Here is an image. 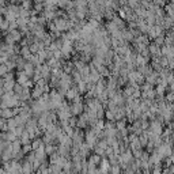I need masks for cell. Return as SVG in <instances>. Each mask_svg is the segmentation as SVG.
Masks as SVG:
<instances>
[{"instance_id":"11","label":"cell","mask_w":174,"mask_h":174,"mask_svg":"<svg viewBox=\"0 0 174 174\" xmlns=\"http://www.w3.org/2000/svg\"><path fill=\"white\" fill-rule=\"evenodd\" d=\"M22 56L23 57H30V49H29L27 46L22 48Z\"/></svg>"},{"instance_id":"1","label":"cell","mask_w":174,"mask_h":174,"mask_svg":"<svg viewBox=\"0 0 174 174\" xmlns=\"http://www.w3.org/2000/svg\"><path fill=\"white\" fill-rule=\"evenodd\" d=\"M84 139H86V142H87L88 146L92 148V147L95 146V143H97L98 136H97V133H95L94 131H87L86 135H84Z\"/></svg>"},{"instance_id":"10","label":"cell","mask_w":174,"mask_h":174,"mask_svg":"<svg viewBox=\"0 0 174 174\" xmlns=\"http://www.w3.org/2000/svg\"><path fill=\"white\" fill-rule=\"evenodd\" d=\"M33 151V148H31V144H25V146H22V148H21V153L22 154H30Z\"/></svg>"},{"instance_id":"12","label":"cell","mask_w":174,"mask_h":174,"mask_svg":"<svg viewBox=\"0 0 174 174\" xmlns=\"http://www.w3.org/2000/svg\"><path fill=\"white\" fill-rule=\"evenodd\" d=\"M95 154L99 155V157H105V150H102V148H98V147H95Z\"/></svg>"},{"instance_id":"6","label":"cell","mask_w":174,"mask_h":174,"mask_svg":"<svg viewBox=\"0 0 174 174\" xmlns=\"http://www.w3.org/2000/svg\"><path fill=\"white\" fill-rule=\"evenodd\" d=\"M31 144V148H33V151H35V150H38L40 148V147H41L42 146V140L41 139H33V143H30Z\"/></svg>"},{"instance_id":"2","label":"cell","mask_w":174,"mask_h":174,"mask_svg":"<svg viewBox=\"0 0 174 174\" xmlns=\"http://www.w3.org/2000/svg\"><path fill=\"white\" fill-rule=\"evenodd\" d=\"M99 162H101V157H99V155H97V154L88 155V161H87V163L94 165V166H98V165H99Z\"/></svg>"},{"instance_id":"14","label":"cell","mask_w":174,"mask_h":174,"mask_svg":"<svg viewBox=\"0 0 174 174\" xmlns=\"http://www.w3.org/2000/svg\"><path fill=\"white\" fill-rule=\"evenodd\" d=\"M102 174H108V173H102Z\"/></svg>"},{"instance_id":"9","label":"cell","mask_w":174,"mask_h":174,"mask_svg":"<svg viewBox=\"0 0 174 174\" xmlns=\"http://www.w3.org/2000/svg\"><path fill=\"white\" fill-rule=\"evenodd\" d=\"M108 174H121V167L118 165H114V166H110L109 167V172Z\"/></svg>"},{"instance_id":"4","label":"cell","mask_w":174,"mask_h":174,"mask_svg":"<svg viewBox=\"0 0 174 174\" xmlns=\"http://www.w3.org/2000/svg\"><path fill=\"white\" fill-rule=\"evenodd\" d=\"M83 112V106L80 105L79 102H75V105L72 106V109H71V113H73V114H80Z\"/></svg>"},{"instance_id":"5","label":"cell","mask_w":174,"mask_h":174,"mask_svg":"<svg viewBox=\"0 0 174 174\" xmlns=\"http://www.w3.org/2000/svg\"><path fill=\"white\" fill-rule=\"evenodd\" d=\"M0 117L2 118H12L11 109H0Z\"/></svg>"},{"instance_id":"3","label":"cell","mask_w":174,"mask_h":174,"mask_svg":"<svg viewBox=\"0 0 174 174\" xmlns=\"http://www.w3.org/2000/svg\"><path fill=\"white\" fill-rule=\"evenodd\" d=\"M21 140H19V143L22 144V146H25V144H30V138H29V133L27 131H23V133L19 136Z\"/></svg>"},{"instance_id":"7","label":"cell","mask_w":174,"mask_h":174,"mask_svg":"<svg viewBox=\"0 0 174 174\" xmlns=\"http://www.w3.org/2000/svg\"><path fill=\"white\" fill-rule=\"evenodd\" d=\"M48 170H49L50 174H61V172H63V169L59 167L56 165H50L49 167H48Z\"/></svg>"},{"instance_id":"13","label":"cell","mask_w":174,"mask_h":174,"mask_svg":"<svg viewBox=\"0 0 174 174\" xmlns=\"http://www.w3.org/2000/svg\"><path fill=\"white\" fill-rule=\"evenodd\" d=\"M106 117H108V120H114V114H113V112L112 110H109V112H106Z\"/></svg>"},{"instance_id":"8","label":"cell","mask_w":174,"mask_h":174,"mask_svg":"<svg viewBox=\"0 0 174 174\" xmlns=\"http://www.w3.org/2000/svg\"><path fill=\"white\" fill-rule=\"evenodd\" d=\"M44 151H45L46 155H52L53 153H56V147H54L53 144H46L45 148H44Z\"/></svg>"}]
</instances>
